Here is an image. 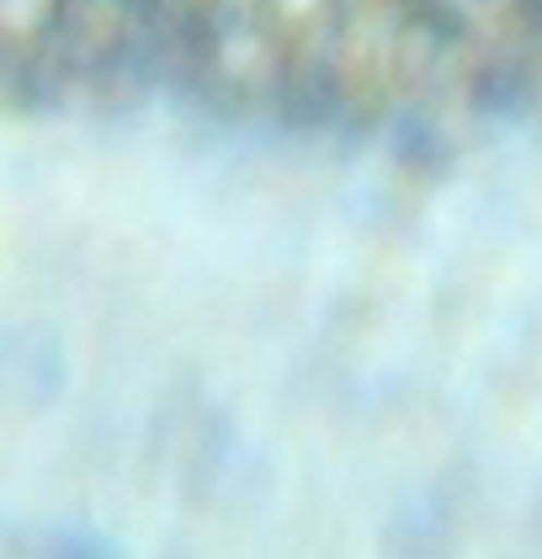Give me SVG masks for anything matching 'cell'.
<instances>
[{
    "instance_id": "1",
    "label": "cell",
    "mask_w": 542,
    "mask_h": 559,
    "mask_svg": "<svg viewBox=\"0 0 542 559\" xmlns=\"http://www.w3.org/2000/svg\"><path fill=\"white\" fill-rule=\"evenodd\" d=\"M53 0H0V33L11 38H33L43 22H48Z\"/></svg>"
},
{
    "instance_id": "2",
    "label": "cell",
    "mask_w": 542,
    "mask_h": 559,
    "mask_svg": "<svg viewBox=\"0 0 542 559\" xmlns=\"http://www.w3.org/2000/svg\"><path fill=\"white\" fill-rule=\"evenodd\" d=\"M314 5H320V0H277V11H282L288 22H298V16H309Z\"/></svg>"
}]
</instances>
